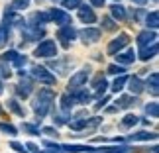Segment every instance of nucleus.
<instances>
[{
  "mask_svg": "<svg viewBox=\"0 0 159 153\" xmlns=\"http://www.w3.org/2000/svg\"><path fill=\"white\" fill-rule=\"evenodd\" d=\"M55 98H57V92L53 90V87H41L39 90H35L34 100H32V108L35 112V122H39L49 116V110L55 104Z\"/></svg>",
  "mask_w": 159,
  "mask_h": 153,
  "instance_id": "1",
  "label": "nucleus"
},
{
  "mask_svg": "<svg viewBox=\"0 0 159 153\" xmlns=\"http://www.w3.org/2000/svg\"><path fill=\"white\" fill-rule=\"evenodd\" d=\"M18 77H20V81L14 84V92H16V98L18 100H28L30 96L34 94V79L28 75L24 69H18Z\"/></svg>",
  "mask_w": 159,
  "mask_h": 153,
  "instance_id": "2",
  "label": "nucleus"
},
{
  "mask_svg": "<svg viewBox=\"0 0 159 153\" xmlns=\"http://www.w3.org/2000/svg\"><path fill=\"white\" fill-rule=\"evenodd\" d=\"M30 77H32L35 83L43 84V87H55V84H57V75L51 73V69H47L45 65H32Z\"/></svg>",
  "mask_w": 159,
  "mask_h": 153,
  "instance_id": "3",
  "label": "nucleus"
},
{
  "mask_svg": "<svg viewBox=\"0 0 159 153\" xmlns=\"http://www.w3.org/2000/svg\"><path fill=\"white\" fill-rule=\"evenodd\" d=\"M59 55V45L55 39H49V38H43L41 41H38L34 49V57L38 59H51V57H57Z\"/></svg>",
  "mask_w": 159,
  "mask_h": 153,
  "instance_id": "4",
  "label": "nucleus"
},
{
  "mask_svg": "<svg viewBox=\"0 0 159 153\" xmlns=\"http://www.w3.org/2000/svg\"><path fill=\"white\" fill-rule=\"evenodd\" d=\"M89 79H90V69L84 67V69H79L77 73H73L69 77V84H67V92H77V90L84 88L89 84Z\"/></svg>",
  "mask_w": 159,
  "mask_h": 153,
  "instance_id": "5",
  "label": "nucleus"
},
{
  "mask_svg": "<svg viewBox=\"0 0 159 153\" xmlns=\"http://www.w3.org/2000/svg\"><path fill=\"white\" fill-rule=\"evenodd\" d=\"M22 34V43H30V41H41L45 38V26H32V24H24L20 28Z\"/></svg>",
  "mask_w": 159,
  "mask_h": 153,
  "instance_id": "6",
  "label": "nucleus"
},
{
  "mask_svg": "<svg viewBox=\"0 0 159 153\" xmlns=\"http://www.w3.org/2000/svg\"><path fill=\"white\" fill-rule=\"evenodd\" d=\"M55 38L65 49H69L71 43L77 39V29L73 28V24H65V26H57V32H55Z\"/></svg>",
  "mask_w": 159,
  "mask_h": 153,
  "instance_id": "7",
  "label": "nucleus"
},
{
  "mask_svg": "<svg viewBox=\"0 0 159 153\" xmlns=\"http://www.w3.org/2000/svg\"><path fill=\"white\" fill-rule=\"evenodd\" d=\"M77 38L83 41L84 45H93L96 41H100L102 38V29L94 26H84L83 29H77Z\"/></svg>",
  "mask_w": 159,
  "mask_h": 153,
  "instance_id": "8",
  "label": "nucleus"
},
{
  "mask_svg": "<svg viewBox=\"0 0 159 153\" xmlns=\"http://www.w3.org/2000/svg\"><path fill=\"white\" fill-rule=\"evenodd\" d=\"M130 45V35L128 34H118L116 38H112L108 41V45H106V55H110V57H114L116 53H120L122 49H126V47Z\"/></svg>",
  "mask_w": 159,
  "mask_h": 153,
  "instance_id": "9",
  "label": "nucleus"
},
{
  "mask_svg": "<svg viewBox=\"0 0 159 153\" xmlns=\"http://www.w3.org/2000/svg\"><path fill=\"white\" fill-rule=\"evenodd\" d=\"M77 18H79V22L84 24V26H93V24L98 22V16H96L94 8L90 4H87V2H83L77 8Z\"/></svg>",
  "mask_w": 159,
  "mask_h": 153,
  "instance_id": "10",
  "label": "nucleus"
},
{
  "mask_svg": "<svg viewBox=\"0 0 159 153\" xmlns=\"http://www.w3.org/2000/svg\"><path fill=\"white\" fill-rule=\"evenodd\" d=\"M89 83H90V88H93V96H94V98H98V96L106 94V90H108V81H106V77H104V73H102V71H98L93 79H89Z\"/></svg>",
  "mask_w": 159,
  "mask_h": 153,
  "instance_id": "11",
  "label": "nucleus"
},
{
  "mask_svg": "<svg viewBox=\"0 0 159 153\" xmlns=\"http://www.w3.org/2000/svg\"><path fill=\"white\" fill-rule=\"evenodd\" d=\"M47 14H49V22H53L55 26H65V24H73V18L67 10L59 8V6H51L49 10H47Z\"/></svg>",
  "mask_w": 159,
  "mask_h": 153,
  "instance_id": "12",
  "label": "nucleus"
},
{
  "mask_svg": "<svg viewBox=\"0 0 159 153\" xmlns=\"http://www.w3.org/2000/svg\"><path fill=\"white\" fill-rule=\"evenodd\" d=\"M136 59L139 61H143V63H148L149 59H155L157 57V53H159V43L157 41H151L149 45H145V47H139V51H136Z\"/></svg>",
  "mask_w": 159,
  "mask_h": 153,
  "instance_id": "13",
  "label": "nucleus"
},
{
  "mask_svg": "<svg viewBox=\"0 0 159 153\" xmlns=\"http://www.w3.org/2000/svg\"><path fill=\"white\" fill-rule=\"evenodd\" d=\"M73 108H75V96H73V92H63L59 96V110L67 116V120H69V114L73 112Z\"/></svg>",
  "mask_w": 159,
  "mask_h": 153,
  "instance_id": "14",
  "label": "nucleus"
},
{
  "mask_svg": "<svg viewBox=\"0 0 159 153\" xmlns=\"http://www.w3.org/2000/svg\"><path fill=\"white\" fill-rule=\"evenodd\" d=\"M143 88L148 90L153 98H157V96H159V73L157 71L149 73V77L143 81Z\"/></svg>",
  "mask_w": 159,
  "mask_h": 153,
  "instance_id": "15",
  "label": "nucleus"
},
{
  "mask_svg": "<svg viewBox=\"0 0 159 153\" xmlns=\"http://www.w3.org/2000/svg\"><path fill=\"white\" fill-rule=\"evenodd\" d=\"M157 139V132H149V130H139V132H134L126 137V142H155Z\"/></svg>",
  "mask_w": 159,
  "mask_h": 153,
  "instance_id": "16",
  "label": "nucleus"
},
{
  "mask_svg": "<svg viewBox=\"0 0 159 153\" xmlns=\"http://www.w3.org/2000/svg\"><path fill=\"white\" fill-rule=\"evenodd\" d=\"M151 41H157V29H142V32L138 34V38H136V43L138 47H145V45H149Z\"/></svg>",
  "mask_w": 159,
  "mask_h": 153,
  "instance_id": "17",
  "label": "nucleus"
},
{
  "mask_svg": "<svg viewBox=\"0 0 159 153\" xmlns=\"http://www.w3.org/2000/svg\"><path fill=\"white\" fill-rule=\"evenodd\" d=\"M26 22L32 24V26H47V24H49V14H47L45 10H35L28 16Z\"/></svg>",
  "mask_w": 159,
  "mask_h": 153,
  "instance_id": "18",
  "label": "nucleus"
},
{
  "mask_svg": "<svg viewBox=\"0 0 159 153\" xmlns=\"http://www.w3.org/2000/svg\"><path fill=\"white\" fill-rule=\"evenodd\" d=\"M108 8H110V16H112L118 24L128 20V10H126V6H122L120 2H112Z\"/></svg>",
  "mask_w": 159,
  "mask_h": 153,
  "instance_id": "19",
  "label": "nucleus"
},
{
  "mask_svg": "<svg viewBox=\"0 0 159 153\" xmlns=\"http://www.w3.org/2000/svg\"><path fill=\"white\" fill-rule=\"evenodd\" d=\"M126 87L130 88V94H136L139 96L143 92V81H142V77L139 75H132V77H128V83H126Z\"/></svg>",
  "mask_w": 159,
  "mask_h": 153,
  "instance_id": "20",
  "label": "nucleus"
},
{
  "mask_svg": "<svg viewBox=\"0 0 159 153\" xmlns=\"http://www.w3.org/2000/svg\"><path fill=\"white\" fill-rule=\"evenodd\" d=\"M94 145H83V143H65L63 145V151L65 153H96Z\"/></svg>",
  "mask_w": 159,
  "mask_h": 153,
  "instance_id": "21",
  "label": "nucleus"
},
{
  "mask_svg": "<svg viewBox=\"0 0 159 153\" xmlns=\"http://www.w3.org/2000/svg\"><path fill=\"white\" fill-rule=\"evenodd\" d=\"M114 57H116V63L128 67V65H132L134 61H136V51H134L132 47H126V49H122L120 53H116Z\"/></svg>",
  "mask_w": 159,
  "mask_h": 153,
  "instance_id": "22",
  "label": "nucleus"
},
{
  "mask_svg": "<svg viewBox=\"0 0 159 153\" xmlns=\"http://www.w3.org/2000/svg\"><path fill=\"white\" fill-rule=\"evenodd\" d=\"M114 104L120 110H128V108H132V106L138 104V96L136 94H120L118 100H114Z\"/></svg>",
  "mask_w": 159,
  "mask_h": 153,
  "instance_id": "23",
  "label": "nucleus"
},
{
  "mask_svg": "<svg viewBox=\"0 0 159 153\" xmlns=\"http://www.w3.org/2000/svg\"><path fill=\"white\" fill-rule=\"evenodd\" d=\"M73 96H75V104H81V106H87L90 100H94L93 92L87 90V87L81 88V90H77V92H73Z\"/></svg>",
  "mask_w": 159,
  "mask_h": 153,
  "instance_id": "24",
  "label": "nucleus"
},
{
  "mask_svg": "<svg viewBox=\"0 0 159 153\" xmlns=\"http://www.w3.org/2000/svg\"><path fill=\"white\" fill-rule=\"evenodd\" d=\"M6 106H8V110L12 114H16L18 118H26V110H24V106L20 104V100L18 98H8V102H6Z\"/></svg>",
  "mask_w": 159,
  "mask_h": 153,
  "instance_id": "25",
  "label": "nucleus"
},
{
  "mask_svg": "<svg viewBox=\"0 0 159 153\" xmlns=\"http://www.w3.org/2000/svg\"><path fill=\"white\" fill-rule=\"evenodd\" d=\"M143 24H145V28L148 29H157L159 28V12L157 10H148V14H145L143 18Z\"/></svg>",
  "mask_w": 159,
  "mask_h": 153,
  "instance_id": "26",
  "label": "nucleus"
},
{
  "mask_svg": "<svg viewBox=\"0 0 159 153\" xmlns=\"http://www.w3.org/2000/svg\"><path fill=\"white\" fill-rule=\"evenodd\" d=\"M100 29H102V32L114 34L116 29H118V22H116L110 14H108V16H102V20H100Z\"/></svg>",
  "mask_w": 159,
  "mask_h": 153,
  "instance_id": "27",
  "label": "nucleus"
},
{
  "mask_svg": "<svg viewBox=\"0 0 159 153\" xmlns=\"http://www.w3.org/2000/svg\"><path fill=\"white\" fill-rule=\"evenodd\" d=\"M126 83H128V75L124 73V75H116V79L112 81V84H108V88L112 90V92H122L124 90V87H126Z\"/></svg>",
  "mask_w": 159,
  "mask_h": 153,
  "instance_id": "28",
  "label": "nucleus"
},
{
  "mask_svg": "<svg viewBox=\"0 0 159 153\" xmlns=\"http://www.w3.org/2000/svg\"><path fill=\"white\" fill-rule=\"evenodd\" d=\"M145 14H148V10H145L143 6H134L132 12L128 14V18H132V22H134V24H143Z\"/></svg>",
  "mask_w": 159,
  "mask_h": 153,
  "instance_id": "29",
  "label": "nucleus"
},
{
  "mask_svg": "<svg viewBox=\"0 0 159 153\" xmlns=\"http://www.w3.org/2000/svg\"><path fill=\"white\" fill-rule=\"evenodd\" d=\"M139 122V118L136 114H132V112H128L126 116H122V120H120V128L122 130H132L134 126H136Z\"/></svg>",
  "mask_w": 159,
  "mask_h": 153,
  "instance_id": "30",
  "label": "nucleus"
},
{
  "mask_svg": "<svg viewBox=\"0 0 159 153\" xmlns=\"http://www.w3.org/2000/svg\"><path fill=\"white\" fill-rule=\"evenodd\" d=\"M132 147L128 143H120V145H108V147H98L96 153H128Z\"/></svg>",
  "mask_w": 159,
  "mask_h": 153,
  "instance_id": "31",
  "label": "nucleus"
},
{
  "mask_svg": "<svg viewBox=\"0 0 159 153\" xmlns=\"http://www.w3.org/2000/svg\"><path fill=\"white\" fill-rule=\"evenodd\" d=\"M49 114H51V118H53V124H55V126H65V124H67V116L61 112V110L55 106V104L51 106Z\"/></svg>",
  "mask_w": 159,
  "mask_h": 153,
  "instance_id": "32",
  "label": "nucleus"
},
{
  "mask_svg": "<svg viewBox=\"0 0 159 153\" xmlns=\"http://www.w3.org/2000/svg\"><path fill=\"white\" fill-rule=\"evenodd\" d=\"M41 149H43L45 153H65V151H63V145L57 143V142H53V139H45V142H43V147H41Z\"/></svg>",
  "mask_w": 159,
  "mask_h": 153,
  "instance_id": "33",
  "label": "nucleus"
},
{
  "mask_svg": "<svg viewBox=\"0 0 159 153\" xmlns=\"http://www.w3.org/2000/svg\"><path fill=\"white\" fill-rule=\"evenodd\" d=\"M143 112H145V116H149V118H159V102L157 100H149L143 106Z\"/></svg>",
  "mask_w": 159,
  "mask_h": 153,
  "instance_id": "34",
  "label": "nucleus"
},
{
  "mask_svg": "<svg viewBox=\"0 0 159 153\" xmlns=\"http://www.w3.org/2000/svg\"><path fill=\"white\" fill-rule=\"evenodd\" d=\"M10 35H12V28L8 26V24L0 22V47H4L6 43H8Z\"/></svg>",
  "mask_w": 159,
  "mask_h": 153,
  "instance_id": "35",
  "label": "nucleus"
},
{
  "mask_svg": "<svg viewBox=\"0 0 159 153\" xmlns=\"http://www.w3.org/2000/svg\"><path fill=\"white\" fill-rule=\"evenodd\" d=\"M0 132L6 133V136H10V137H16L18 133H20V130H18L14 124H10V122H0Z\"/></svg>",
  "mask_w": 159,
  "mask_h": 153,
  "instance_id": "36",
  "label": "nucleus"
},
{
  "mask_svg": "<svg viewBox=\"0 0 159 153\" xmlns=\"http://www.w3.org/2000/svg\"><path fill=\"white\" fill-rule=\"evenodd\" d=\"M20 130H22V132H26V133H30V136H41V128H39L38 124H30V122H22Z\"/></svg>",
  "mask_w": 159,
  "mask_h": 153,
  "instance_id": "37",
  "label": "nucleus"
},
{
  "mask_svg": "<svg viewBox=\"0 0 159 153\" xmlns=\"http://www.w3.org/2000/svg\"><path fill=\"white\" fill-rule=\"evenodd\" d=\"M106 73H108V75H112V77H116V75H124V73H126V65L110 63V65L106 67Z\"/></svg>",
  "mask_w": 159,
  "mask_h": 153,
  "instance_id": "38",
  "label": "nucleus"
},
{
  "mask_svg": "<svg viewBox=\"0 0 159 153\" xmlns=\"http://www.w3.org/2000/svg\"><path fill=\"white\" fill-rule=\"evenodd\" d=\"M30 2H32V0H12L8 4V8L14 10V12H22V10H26L30 6Z\"/></svg>",
  "mask_w": 159,
  "mask_h": 153,
  "instance_id": "39",
  "label": "nucleus"
},
{
  "mask_svg": "<svg viewBox=\"0 0 159 153\" xmlns=\"http://www.w3.org/2000/svg\"><path fill=\"white\" fill-rule=\"evenodd\" d=\"M81 4H83V0H59V6L63 10H67V12H69V10H77Z\"/></svg>",
  "mask_w": 159,
  "mask_h": 153,
  "instance_id": "40",
  "label": "nucleus"
},
{
  "mask_svg": "<svg viewBox=\"0 0 159 153\" xmlns=\"http://www.w3.org/2000/svg\"><path fill=\"white\" fill-rule=\"evenodd\" d=\"M14 69H24V67L28 65V55H24V53H18L16 57H14V61L10 63Z\"/></svg>",
  "mask_w": 159,
  "mask_h": 153,
  "instance_id": "41",
  "label": "nucleus"
},
{
  "mask_svg": "<svg viewBox=\"0 0 159 153\" xmlns=\"http://www.w3.org/2000/svg\"><path fill=\"white\" fill-rule=\"evenodd\" d=\"M110 100H112V98H110L108 94H102V96H98V98H96V102H94V110H96V112H100V110L104 108V106H106V104H108Z\"/></svg>",
  "mask_w": 159,
  "mask_h": 153,
  "instance_id": "42",
  "label": "nucleus"
},
{
  "mask_svg": "<svg viewBox=\"0 0 159 153\" xmlns=\"http://www.w3.org/2000/svg\"><path fill=\"white\" fill-rule=\"evenodd\" d=\"M18 53H20L18 49H8V51H4L2 55H0V61H4V63H12Z\"/></svg>",
  "mask_w": 159,
  "mask_h": 153,
  "instance_id": "43",
  "label": "nucleus"
},
{
  "mask_svg": "<svg viewBox=\"0 0 159 153\" xmlns=\"http://www.w3.org/2000/svg\"><path fill=\"white\" fill-rule=\"evenodd\" d=\"M41 133H45V136H49V137H55V139L59 137L57 126H43V128H41Z\"/></svg>",
  "mask_w": 159,
  "mask_h": 153,
  "instance_id": "44",
  "label": "nucleus"
},
{
  "mask_svg": "<svg viewBox=\"0 0 159 153\" xmlns=\"http://www.w3.org/2000/svg\"><path fill=\"white\" fill-rule=\"evenodd\" d=\"M10 147H12V149H14L16 153H28V149H26V147H24V145H22V143H18V142H16V139H14V142H10Z\"/></svg>",
  "mask_w": 159,
  "mask_h": 153,
  "instance_id": "45",
  "label": "nucleus"
},
{
  "mask_svg": "<svg viewBox=\"0 0 159 153\" xmlns=\"http://www.w3.org/2000/svg\"><path fill=\"white\" fill-rule=\"evenodd\" d=\"M24 147H26V149H28V153H39V149H41V147H39V145H35L34 142H28L26 145H24Z\"/></svg>",
  "mask_w": 159,
  "mask_h": 153,
  "instance_id": "46",
  "label": "nucleus"
},
{
  "mask_svg": "<svg viewBox=\"0 0 159 153\" xmlns=\"http://www.w3.org/2000/svg\"><path fill=\"white\" fill-rule=\"evenodd\" d=\"M89 4L93 8H102V6H106V0H89Z\"/></svg>",
  "mask_w": 159,
  "mask_h": 153,
  "instance_id": "47",
  "label": "nucleus"
},
{
  "mask_svg": "<svg viewBox=\"0 0 159 153\" xmlns=\"http://www.w3.org/2000/svg\"><path fill=\"white\" fill-rule=\"evenodd\" d=\"M102 110H104V114H116V112H120V108L116 106V104H114V106H108V104H106Z\"/></svg>",
  "mask_w": 159,
  "mask_h": 153,
  "instance_id": "48",
  "label": "nucleus"
},
{
  "mask_svg": "<svg viewBox=\"0 0 159 153\" xmlns=\"http://www.w3.org/2000/svg\"><path fill=\"white\" fill-rule=\"evenodd\" d=\"M130 2H134V6H145L148 0H130Z\"/></svg>",
  "mask_w": 159,
  "mask_h": 153,
  "instance_id": "49",
  "label": "nucleus"
},
{
  "mask_svg": "<svg viewBox=\"0 0 159 153\" xmlns=\"http://www.w3.org/2000/svg\"><path fill=\"white\" fill-rule=\"evenodd\" d=\"M2 92H4V81L0 79V94H2Z\"/></svg>",
  "mask_w": 159,
  "mask_h": 153,
  "instance_id": "50",
  "label": "nucleus"
},
{
  "mask_svg": "<svg viewBox=\"0 0 159 153\" xmlns=\"http://www.w3.org/2000/svg\"><path fill=\"white\" fill-rule=\"evenodd\" d=\"M2 114H4V108H2V106H0V116H2Z\"/></svg>",
  "mask_w": 159,
  "mask_h": 153,
  "instance_id": "51",
  "label": "nucleus"
},
{
  "mask_svg": "<svg viewBox=\"0 0 159 153\" xmlns=\"http://www.w3.org/2000/svg\"><path fill=\"white\" fill-rule=\"evenodd\" d=\"M35 2H38V4H41V2H43V0H35Z\"/></svg>",
  "mask_w": 159,
  "mask_h": 153,
  "instance_id": "52",
  "label": "nucleus"
},
{
  "mask_svg": "<svg viewBox=\"0 0 159 153\" xmlns=\"http://www.w3.org/2000/svg\"><path fill=\"white\" fill-rule=\"evenodd\" d=\"M39 153H45V151H43V149H39Z\"/></svg>",
  "mask_w": 159,
  "mask_h": 153,
  "instance_id": "53",
  "label": "nucleus"
},
{
  "mask_svg": "<svg viewBox=\"0 0 159 153\" xmlns=\"http://www.w3.org/2000/svg\"><path fill=\"white\" fill-rule=\"evenodd\" d=\"M112 2H120V0H112Z\"/></svg>",
  "mask_w": 159,
  "mask_h": 153,
  "instance_id": "54",
  "label": "nucleus"
},
{
  "mask_svg": "<svg viewBox=\"0 0 159 153\" xmlns=\"http://www.w3.org/2000/svg\"><path fill=\"white\" fill-rule=\"evenodd\" d=\"M51 2H59V0H51Z\"/></svg>",
  "mask_w": 159,
  "mask_h": 153,
  "instance_id": "55",
  "label": "nucleus"
},
{
  "mask_svg": "<svg viewBox=\"0 0 159 153\" xmlns=\"http://www.w3.org/2000/svg\"><path fill=\"white\" fill-rule=\"evenodd\" d=\"M151 2H157V0H151Z\"/></svg>",
  "mask_w": 159,
  "mask_h": 153,
  "instance_id": "56",
  "label": "nucleus"
}]
</instances>
